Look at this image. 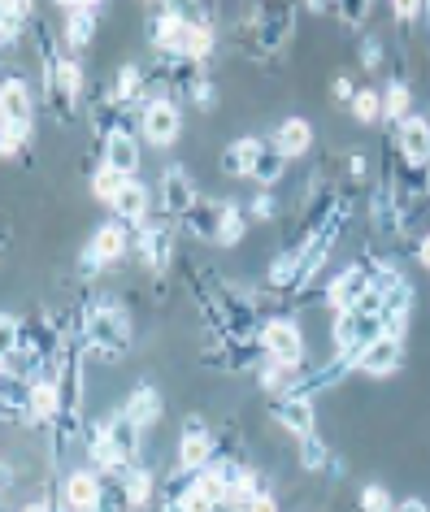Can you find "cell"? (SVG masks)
<instances>
[{
    "mask_svg": "<svg viewBox=\"0 0 430 512\" xmlns=\"http://www.w3.org/2000/svg\"><path fill=\"white\" fill-rule=\"evenodd\" d=\"M296 5L300 0H257L244 22V40L257 53H283L296 35Z\"/></svg>",
    "mask_w": 430,
    "mask_h": 512,
    "instance_id": "cell-3",
    "label": "cell"
},
{
    "mask_svg": "<svg viewBox=\"0 0 430 512\" xmlns=\"http://www.w3.org/2000/svg\"><path fill=\"white\" fill-rule=\"evenodd\" d=\"M0 512H14V508H9V504H5V499H0Z\"/></svg>",
    "mask_w": 430,
    "mask_h": 512,
    "instance_id": "cell-57",
    "label": "cell"
},
{
    "mask_svg": "<svg viewBox=\"0 0 430 512\" xmlns=\"http://www.w3.org/2000/svg\"><path fill=\"white\" fill-rule=\"evenodd\" d=\"M357 61L370 74H378L383 70V61H387V48H383V40H378V35H365V40L357 44Z\"/></svg>",
    "mask_w": 430,
    "mask_h": 512,
    "instance_id": "cell-38",
    "label": "cell"
},
{
    "mask_svg": "<svg viewBox=\"0 0 430 512\" xmlns=\"http://www.w3.org/2000/svg\"><path fill=\"white\" fill-rule=\"evenodd\" d=\"M370 222H374V235L383 239H400L404 226H409V209L400 204L396 187L391 183H378L374 196H370Z\"/></svg>",
    "mask_w": 430,
    "mask_h": 512,
    "instance_id": "cell-13",
    "label": "cell"
},
{
    "mask_svg": "<svg viewBox=\"0 0 430 512\" xmlns=\"http://www.w3.org/2000/svg\"><path fill=\"white\" fill-rule=\"evenodd\" d=\"M400 365H404V339H391V335H378L374 343H365L357 356V369L370 378H391L400 374Z\"/></svg>",
    "mask_w": 430,
    "mask_h": 512,
    "instance_id": "cell-15",
    "label": "cell"
},
{
    "mask_svg": "<svg viewBox=\"0 0 430 512\" xmlns=\"http://www.w3.org/2000/svg\"><path fill=\"white\" fill-rule=\"evenodd\" d=\"M257 343L265 352V361H305V330L296 326V317H265L257 330Z\"/></svg>",
    "mask_w": 430,
    "mask_h": 512,
    "instance_id": "cell-8",
    "label": "cell"
},
{
    "mask_svg": "<svg viewBox=\"0 0 430 512\" xmlns=\"http://www.w3.org/2000/svg\"><path fill=\"white\" fill-rule=\"evenodd\" d=\"M370 5L374 0H335V18L344 22L348 31H361L370 22Z\"/></svg>",
    "mask_w": 430,
    "mask_h": 512,
    "instance_id": "cell-35",
    "label": "cell"
},
{
    "mask_svg": "<svg viewBox=\"0 0 430 512\" xmlns=\"http://www.w3.org/2000/svg\"><path fill=\"white\" fill-rule=\"evenodd\" d=\"M287 152L274 144V139H261V152H257V161H252V183H257L261 191H274L278 183H283V174H287Z\"/></svg>",
    "mask_w": 430,
    "mask_h": 512,
    "instance_id": "cell-24",
    "label": "cell"
},
{
    "mask_svg": "<svg viewBox=\"0 0 430 512\" xmlns=\"http://www.w3.org/2000/svg\"><path fill=\"white\" fill-rule=\"evenodd\" d=\"M370 283H374V270H370V261H352V265H344L335 278H331V287H326V296H322V304L331 313H344V309H352L365 291H370Z\"/></svg>",
    "mask_w": 430,
    "mask_h": 512,
    "instance_id": "cell-10",
    "label": "cell"
},
{
    "mask_svg": "<svg viewBox=\"0 0 430 512\" xmlns=\"http://www.w3.org/2000/svg\"><path fill=\"white\" fill-rule=\"evenodd\" d=\"M183 230L192 239H200V243H218V230H222V200H209V196H200L192 209H187L183 217Z\"/></svg>",
    "mask_w": 430,
    "mask_h": 512,
    "instance_id": "cell-22",
    "label": "cell"
},
{
    "mask_svg": "<svg viewBox=\"0 0 430 512\" xmlns=\"http://www.w3.org/2000/svg\"><path fill=\"white\" fill-rule=\"evenodd\" d=\"M357 512H396V499H391L387 486H361V495H357Z\"/></svg>",
    "mask_w": 430,
    "mask_h": 512,
    "instance_id": "cell-36",
    "label": "cell"
},
{
    "mask_svg": "<svg viewBox=\"0 0 430 512\" xmlns=\"http://www.w3.org/2000/svg\"><path fill=\"white\" fill-rule=\"evenodd\" d=\"M257 356H265L257 339L213 335L205 348H200V365L218 369V374H252V369H257Z\"/></svg>",
    "mask_w": 430,
    "mask_h": 512,
    "instance_id": "cell-5",
    "label": "cell"
},
{
    "mask_svg": "<svg viewBox=\"0 0 430 512\" xmlns=\"http://www.w3.org/2000/svg\"><path fill=\"white\" fill-rule=\"evenodd\" d=\"M135 252H139V261H144V270L148 274H166L170 270V261H174V226H170V217L166 222H139L135 226Z\"/></svg>",
    "mask_w": 430,
    "mask_h": 512,
    "instance_id": "cell-9",
    "label": "cell"
},
{
    "mask_svg": "<svg viewBox=\"0 0 430 512\" xmlns=\"http://www.w3.org/2000/svg\"><path fill=\"white\" fill-rule=\"evenodd\" d=\"M309 14H335V0H300Z\"/></svg>",
    "mask_w": 430,
    "mask_h": 512,
    "instance_id": "cell-51",
    "label": "cell"
},
{
    "mask_svg": "<svg viewBox=\"0 0 430 512\" xmlns=\"http://www.w3.org/2000/svg\"><path fill=\"white\" fill-rule=\"evenodd\" d=\"M122 187H126V174L100 161V170L92 174V196H96L100 204H113V200H118V191H122Z\"/></svg>",
    "mask_w": 430,
    "mask_h": 512,
    "instance_id": "cell-34",
    "label": "cell"
},
{
    "mask_svg": "<svg viewBox=\"0 0 430 512\" xmlns=\"http://www.w3.org/2000/svg\"><path fill=\"white\" fill-rule=\"evenodd\" d=\"M257 152H261V139H257V135H239L235 144L222 148L218 170H222L226 178H248V174H252V161H257Z\"/></svg>",
    "mask_w": 430,
    "mask_h": 512,
    "instance_id": "cell-26",
    "label": "cell"
},
{
    "mask_svg": "<svg viewBox=\"0 0 430 512\" xmlns=\"http://www.w3.org/2000/svg\"><path fill=\"white\" fill-rule=\"evenodd\" d=\"M57 382H48V378H40V382H31V421L35 426H53V417H57Z\"/></svg>",
    "mask_w": 430,
    "mask_h": 512,
    "instance_id": "cell-29",
    "label": "cell"
},
{
    "mask_svg": "<svg viewBox=\"0 0 430 512\" xmlns=\"http://www.w3.org/2000/svg\"><path fill=\"white\" fill-rule=\"evenodd\" d=\"M100 261L105 265H118V261H126V252H131V226L126 222H105V226H96V235H92V243H87Z\"/></svg>",
    "mask_w": 430,
    "mask_h": 512,
    "instance_id": "cell-23",
    "label": "cell"
},
{
    "mask_svg": "<svg viewBox=\"0 0 430 512\" xmlns=\"http://www.w3.org/2000/svg\"><path fill=\"white\" fill-rule=\"evenodd\" d=\"M35 131V96L22 74H0V139L31 144Z\"/></svg>",
    "mask_w": 430,
    "mask_h": 512,
    "instance_id": "cell-4",
    "label": "cell"
},
{
    "mask_svg": "<svg viewBox=\"0 0 430 512\" xmlns=\"http://www.w3.org/2000/svg\"><path fill=\"white\" fill-rule=\"evenodd\" d=\"M417 265H422V270H430V235L417 239Z\"/></svg>",
    "mask_w": 430,
    "mask_h": 512,
    "instance_id": "cell-53",
    "label": "cell"
},
{
    "mask_svg": "<svg viewBox=\"0 0 430 512\" xmlns=\"http://www.w3.org/2000/svg\"><path fill=\"white\" fill-rule=\"evenodd\" d=\"M331 96H335V100H344V105H352V96H357V83H352L348 74H339V79L331 83Z\"/></svg>",
    "mask_w": 430,
    "mask_h": 512,
    "instance_id": "cell-47",
    "label": "cell"
},
{
    "mask_svg": "<svg viewBox=\"0 0 430 512\" xmlns=\"http://www.w3.org/2000/svg\"><path fill=\"white\" fill-rule=\"evenodd\" d=\"M96 31H100V14H96V9H66V48H70V53L92 48Z\"/></svg>",
    "mask_w": 430,
    "mask_h": 512,
    "instance_id": "cell-27",
    "label": "cell"
},
{
    "mask_svg": "<svg viewBox=\"0 0 430 512\" xmlns=\"http://www.w3.org/2000/svg\"><path fill=\"white\" fill-rule=\"evenodd\" d=\"M18 343H22V317L0 313V361H5V356H14Z\"/></svg>",
    "mask_w": 430,
    "mask_h": 512,
    "instance_id": "cell-37",
    "label": "cell"
},
{
    "mask_svg": "<svg viewBox=\"0 0 430 512\" xmlns=\"http://www.w3.org/2000/svg\"><path fill=\"white\" fill-rule=\"evenodd\" d=\"M426 200H430V187H426Z\"/></svg>",
    "mask_w": 430,
    "mask_h": 512,
    "instance_id": "cell-59",
    "label": "cell"
},
{
    "mask_svg": "<svg viewBox=\"0 0 430 512\" xmlns=\"http://www.w3.org/2000/svg\"><path fill=\"white\" fill-rule=\"evenodd\" d=\"M53 5L66 14V9H100V0H53Z\"/></svg>",
    "mask_w": 430,
    "mask_h": 512,
    "instance_id": "cell-50",
    "label": "cell"
},
{
    "mask_svg": "<svg viewBox=\"0 0 430 512\" xmlns=\"http://www.w3.org/2000/svg\"><path fill=\"white\" fill-rule=\"evenodd\" d=\"M378 335H383V313H370V309H361V304L335 313V326H331L335 352L352 356V365H357V356H361L365 343H374Z\"/></svg>",
    "mask_w": 430,
    "mask_h": 512,
    "instance_id": "cell-6",
    "label": "cell"
},
{
    "mask_svg": "<svg viewBox=\"0 0 430 512\" xmlns=\"http://www.w3.org/2000/svg\"><path fill=\"white\" fill-rule=\"evenodd\" d=\"M213 460V426L205 417H187L183 421V439H179V465L187 469H205Z\"/></svg>",
    "mask_w": 430,
    "mask_h": 512,
    "instance_id": "cell-18",
    "label": "cell"
},
{
    "mask_svg": "<svg viewBox=\"0 0 430 512\" xmlns=\"http://www.w3.org/2000/svg\"><path fill=\"white\" fill-rule=\"evenodd\" d=\"M270 139L287 152V157H305V152L313 148V126H309V118H283Z\"/></svg>",
    "mask_w": 430,
    "mask_h": 512,
    "instance_id": "cell-28",
    "label": "cell"
},
{
    "mask_svg": "<svg viewBox=\"0 0 430 512\" xmlns=\"http://www.w3.org/2000/svg\"><path fill=\"white\" fill-rule=\"evenodd\" d=\"M83 348H70L66 365L57 374V417H53V456L66 460L74 443H83L87 434V374H83Z\"/></svg>",
    "mask_w": 430,
    "mask_h": 512,
    "instance_id": "cell-1",
    "label": "cell"
},
{
    "mask_svg": "<svg viewBox=\"0 0 430 512\" xmlns=\"http://www.w3.org/2000/svg\"><path fill=\"white\" fill-rule=\"evenodd\" d=\"M113 217L126 226H139V222H148V213H153V191H148V183H139V178H126V187L118 191V200L109 204Z\"/></svg>",
    "mask_w": 430,
    "mask_h": 512,
    "instance_id": "cell-20",
    "label": "cell"
},
{
    "mask_svg": "<svg viewBox=\"0 0 430 512\" xmlns=\"http://www.w3.org/2000/svg\"><path fill=\"white\" fill-rule=\"evenodd\" d=\"M92 512H131V504H126L118 478H105V491H100V499H96Z\"/></svg>",
    "mask_w": 430,
    "mask_h": 512,
    "instance_id": "cell-39",
    "label": "cell"
},
{
    "mask_svg": "<svg viewBox=\"0 0 430 512\" xmlns=\"http://www.w3.org/2000/svg\"><path fill=\"white\" fill-rule=\"evenodd\" d=\"M179 504H183V512H213V508H218V499H209L200 486H192V491H187Z\"/></svg>",
    "mask_w": 430,
    "mask_h": 512,
    "instance_id": "cell-43",
    "label": "cell"
},
{
    "mask_svg": "<svg viewBox=\"0 0 430 512\" xmlns=\"http://www.w3.org/2000/svg\"><path fill=\"white\" fill-rule=\"evenodd\" d=\"M18 512H48V499H31V504L18 508Z\"/></svg>",
    "mask_w": 430,
    "mask_h": 512,
    "instance_id": "cell-54",
    "label": "cell"
},
{
    "mask_svg": "<svg viewBox=\"0 0 430 512\" xmlns=\"http://www.w3.org/2000/svg\"><path fill=\"white\" fill-rule=\"evenodd\" d=\"M422 9H426V0H391V14H396L400 27H409V22L422 18Z\"/></svg>",
    "mask_w": 430,
    "mask_h": 512,
    "instance_id": "cell-42",
    "label": "cell"
},
{
    "mask_svg": "<svg viewBox=\"0 0 430 512\" xmlns=\"http://www.w3.org/2000/svg\"><path fill=\"white\" fill-rule=\"evenodd\" d=\"M100 161L122 170L126 178L139 174V135L126 131V126H113V131L100 135Z\"/></svg>",
    "mask_w": 430,
    "mask_h": 512,
    "instance_id": "cell-16",
    "label": "cell"
},
{
    "mask_svg": "<svg viewBox=\"0 0 430 512\" xmlns=\"http://www.w3.org/2000/svg\"><path fill=\"white\" fill-rule=\"evenodd\" d=\"M105 270H109V265L100 261V256H96L92 248H83V256H79V274H83V278H100Z\"/></svg>",
    "mask_w": 430,
    "mask_h": 512,
    "instance_id": "cell-45",
    "label": "cell"
},
{
    "mask_svg": "<svg viewBox=\"0 0 430 512\" xmlns=\"http://www.w3.org/2000/svg\"><path fill=\"white\" fill-rule=\"evenodd\" d=\"M79 343H83V352L96 356V361H122L135 343L131 313H126L113 296H92L79 309Z\"/></svg>",
    "mask_w": 430,
    "mask_h": 512,
    "instance_id": "cell-2",
    "label": "cell"
},
{
    "mask_svg": "<svg viewBox=\"0 0 430 512\" xmlns=\"http://www.w3.org/2000/svg\"><path fill=\"white\" fill-rule=\"evenodd\" d=\"M413 113V92H409V83L404 79H391L387 87H383V118L396 126V122H404Z\"/></svg>",
    "mask_w": 430,
    "mask_h": 512,
    "instance_id": "cell-30",
    "label": "cell"
},
{
    "mask_svg": "<svg viewBox=\"0 0 430 512\" xmlns=\"http://www.w3.org/2000/svg\"><path fill=\"white\" fill-rule=\"evenodd\" d=\"M183 135V109L170 96H153L139 109V139L153 148H174Z\"/></svg>",
    "mask_w": 430,
    "mask_h": 512,
    "instance_id": "cell-7",
    "label": "cell"
},
{
    "mask_svg": "<svg viewBox=\"0 0 430 512\" xmlns=\"http://www.w3.org/2000/svg\"><path fill=\"white\" fill-rule=\"evenodd\" d=\"M248 217H252V222H274V217H278L274 191H257V196H252V204H248Z\"/></svg>",
    "mask_w": 430,
    "mask_h": 512,
    "instance_id": "cell-40",
    "label": "cell"
},
{
    "mask_svg": "<svg viewBox=\"0 0 430 512\" xmlns=\"http://www.w3.org/2000/svg\"><path fill=\"white\" fill-rule=\"evenodd\" d=\"M309 374V361H261L257 382L265 395H292Z\"/></svg>",
    "mask_w": 430,
    "mask_h": 512,
    "instance_id": "cell-19",
    "label": "cell"
},
{
    "mask_svg": "<svg viewBox=\"0 0 430 512\" xmlns=\"http://www.w3.org/2000/svg\"><path fill=\"white\" fill-rule=\"evenodd\" d=\"M296 452H300V465H305L309 473H322V469H331V443L322 439L318 430L305 434V439H296Z\"/></svg>",
    "mask_w": 430,
    "mask_h": 512,
    "instance_id": "cell-31",
    "label": "cell"
},
{
    "mask_svg": "<svg viewBox=\"0 0 430 512\" xmlns=\"http://www.w3.org/2000/svg\"><path fill=\"white\" fill-rule=\"evenodd\" d=\"M122 413L135 421L139 430H148V426H157L161 413H166V404H161V391L153 387V382H139V387L126 395V404H122Z\"/></svg>",
    "mask_w": 430,
    "mask_h": 512,
    "instance_id": "cell-25",
    "label": "cell"
},
{
    "mask_svg": "<svg viewBox=\"0 0 430 512\" xmlns=\"http://www.w3.org/2000/svg\"><path fill=\"white\" fill-rule=\"evenodd\" d=\"M244 230H248V217L239 204L231 200H222V230H218V248H235L239 239H244Z\"/></svg>",
    "mask_w": 430,
    "mask_h": 512,
    "instance_id": "cell-33",
    "label": "cell"
},
{
    "mask_svg": "<svg viewBox=\"0 0 430 512\" xmlns=\"http://www.w3.org/2000/svg\"><path fill=\"white\" fill-rule=\"evenodd\" d=\"M100 491H105V473H96V469H87V465L83 469H70L66 482H61V504H66L70 512H92Z\"/></svg>",
    "mask_w": 430,
    "mask_h": 512,
    "instance_id": "cell-17",
    "label": "cell"
},
{
    "mask_svg": "<svg viewBox=\"0 0 430 512\" xmlns=\"http://www.w3.org/2000/svg\"><path fill=\"white\" fill-rule=\"evenodd\" d=\"M18 491V465H9V460H0V499L9 504V495Z\"/></svg>",
    "mask_w": 430,
    "mask_h": 512,
    "instance_id": "cell-44",
    "label": "cell"
},
{
    "mask_svg": "<svg viewBox=\"0 0 430 512\" xmlns=\"http://www.w3.org/2000/svg\"><path fill=\"white\" fill-rule=\"evenodd\" d=\"M391 152L409 165H430V122L422 113H409L404 122H396V131H391Z\"/></svg>",
    "mask_w": 430,
    "mask_h": 512,
    "instance_id": "cell-12",
    "label": "cell"
},
{
    "mask_svg": "<svg viewBox=\"0 0 430 512\" xmlns=\"http://www.w3.org/2000/svg\"><path fill=\"white\" fill-rule=\"evenodd\" d=\"M118 482H122V495H126V504H131V508H153V504H157V486H161V478L144 465V460L126 465V469L118 473Z\"/></svg>",
    "mask_w": 430,
    "mask_h": 512,
    "instance_id": "cell-21",
    "label": "cell"
},
{
    "mask_svg": "<svg viewBox=\"0 0 430 512\" xmlns=\"http://www.w3.org/2000/svg\"><path fill=\"white\" fill-rule=\"evenodd\" d=\"M144 5H161V0H144Z\"/></svg>",
    "mask_w": 430,
    "mask_h": 512,
    "instance_id": "cell-58",
    "label": "cell"
},
{
    "mask_svg": "<svg viewBox=\"0 0 430 512\" xmlns=\"http://www.w3.org/2000/svg\"><path fill=\"white\" fill-rule=\"evenodd\" d=\"M0 9H9V14H22V18H35V0H0Z\"/></svg>",
    "mask_w": 430,
    "mask_h": 512,
    "instance_id": "cell-49",
    "label": "cell"
},
{
    "mask_svg": "<svg viewBox=\"0 0 430 512\" xmlns=\"http://www.w3.org/2000/svg\"><path fill=\"white\" fill-rule=\"evenodd\" d=\"M348 174H352V183H361V178H370V157H365L361 148L348 157Z\"/></svg>",
    "mask_w": 430,
    "mask_h": 512,
    "instance_id": "cell-46",
    "label": "cell"
},
{
    "mask_svg": "<svg viewBox=\"0 0 430 512\" xmlns=\"http://www.w3.org/2000/svg\"><path fill=\"white\" fill-rule=\"evenodd\" d=\"M396 512H430L426 499H396Z\"/></svg>",
    "mask_w": 430,
    "mask_h": 512,
    "instance_id": "cell-52",
    "label": "cell"
},
{
    "mask_svg": "<svg viewBox=\"0 0 430 512\" xmlns=\"http://www.w3.org/2000/svg\"><path fill=\"white\" fill-rule=\"evenodd\" d=\"M244 512H278V499H274L270 491H261V495H252V499H248Z\"/></svg>",
    "mask_w": 430,
    "mask_h": 512,
    "instance_id": "cell-48",
    "label": "cell"
},
{
    "mask_svg": "<svg viewBox=\"0 0 430 512\" xmlns=\"http://www.w3.org/2000/svg\"><path fill=\"white\" fill-rule=\"evenodd\" d=\"M187 100H192V109H200V113H209V109H213V100H218V92H213V79H209V74H200V79L192 83V92H187Z\"/></svg>",
    "mask_w": 430,
    "mask_h": 512,
    "instance_id": "cell-41",
    "label": "cell"
},
{
    "mask_svg": "<svg viewBox=\"0 0 430 512\" xmlns=\"http://www.w3.org/2000/svg\"><path fill=\"white\" fill-rule=\"evenodd\" d=\"M213 512H239L235 504H218V508H213Z\"/></svg>",
    "mask_w": 430,
    "mask_h": 512,
    "instance_id": "cell-56",
    "label": "cell"
},
{
    "mask_svg": "<svg viewBox=\"0 0 430 512\" xmlns=\"http://www.w3.org/2000/svg\"><path fill=\"white\" fill-rule=\"evenodd\" d=\"M352 118L361 126H374L383 122V92H374V87H357V96H352Z\"/></svg>",
    "mask_w": 430,
    "mask_h": 512,
    "instance_id": "cell-32",
    "label": "cell"
},
{
    "mask_svg": "<svg viewBox=\"0 0 430 512\" xmlns=\"http://www.w3.org/2000/svg\"><path fill=\"white\" fill-rule=\"evenodd\" d=\"M157 196H161V213L179 222V217H183V213H187V209H192V204L200 200V187H196L192 170H183V165H170V170L161 174Z\"/></svg>",
    "mask_w": 430,
    "mask_h": 512,
    "instance_id": "cell-14",
    "label": "cell"
},
{
    "mask_svg": "<svg viewBox=\"0 0 430 512\" xmlns=\"http://www.w3.org/2000/svg\"><path fill=\"white\" fill-rule=\"evenodd\" d=\"M157 512H183V504H157Z\"/></svg>",
    "mask_w": 430,
    "mask_h": 512,
    "instance_id": "cell-55",
    "label": "cell"
},
{
    "mask_svg": "<svg viewBox=\"0 0 430 512\" xmlns=\"http://www.w3.org/2000/svg\"><path fill=\"white\" fill-rule=\"evenodd\" d=\"M265 408H270V417L292 434V439H305V434L318 430V408H313V400H305V395H270Z\"/></svg>",
    "mask_w": 430,
    "mask_h": 512,
    "instance_id": "cell-11",
    "label": "cell"
}]
</instances>
